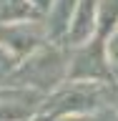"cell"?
Returning <instances> with one entry per match:
<instances>
[{
  "label": "cell",
  "mask_w": 118,
  "mask_h": 121,
  "mask_svg": "<svg viewBox=\"0 0 118 121\" xmlns=\"http://www.w3.org/2000/svg\"><path fill=\"white\" fill-rule=\"evenodd\" d=\"M111 66L106 58L103 38H90L88 43L78 45L73 60H68V78L70 81H108Z\"/></svg>",
  "instance_id": "obj_3"
},
{
  "label": "cell",
  "mask_w": 118,
  "mask_h": 121,
  "mask_svg": "<svg viewBox=\"0 0 118 121\" xmlns=\"http://www.w3.org/2000/svg\"><path fill=\"white\" fill-rule=\"evenodd\" d=\"M101 98V86L96 81H70L68 86H58L50 98H45L43 111L48 119L55 116H81L85 111H93Z\"/></svg>",
  "instance_id": "obj_2"
},
{
  "label": "cell",
  "mask_w": 118,
  "mask_h": 121,
  "mask_svg": "<svg viewBox=\"0 0 118 121\" xmlns=\"http://www.w3.org/2000/svg\"><path fill=\"white\" fill-rule=\"evenodd\" d=\"M50 121H88V119H83V116H55Z\"/></svg>",
  "instance_id": "obj_14"
},
{
  "label": "cell",
  "mask_w": 118,
  "mask_h": 121,
  "mask_svg": "<svg viewBox=\"0 0 118 121\" xmlns=\"http://www.w3.org/2000/svg\"><path fill=\"white\" fill-rule=\"evenodd\" d=\"M96 15H98V0H78L70 23L65 30V40L70 45L88 43L96 33Z\"/></svg>",
  "instance_id": "obj_5"
},
{
  "label": "cell",
  "mask_w": 118,
  "mask_h": 121,
  "mask_svg": "<svg viewBox=\"0 0 118 121\" xmlns=\"http://www.w3.org/2000/svg\"><path fill=\"white\" fill-rule=\"evenodd\" d=\"M106 58L111 66V73L118 76V25H116V33L111 35V40L106 43Z\"/></svg>",
  "instance_id": "obj_11"
},
{
  "label": "cell",
  "mask_w": 118,
  "mask_h": 121,
  "mask_svg": "<svg viewBox=\"0 0 118 121\" xmlns=\"http://www.w3.org/2000/svg\"><path fill=\"white\" fill-rule=\"evenodd\" d=\"M68 76V58L55 45H40L35 51L18 60L15 71L10 73L5 83L15 88L30 91H55Z\"/></svg>",
  "instance_id": "obj_1"
},
{
  "label": "cell",
  "mask_w": 118,
  "mask_h": 121,
  "mask_svg": "<svg viewBox=\"0 0 118 121\" xmlns=\"http://www.w3.org/2000/svg\"><path fill=\"white\" fill-rule=\"evenodd\" d=\"M28 3L35 8V13H48L53 5V0H28Z\"/></svg>",
  "instance_id": "obj_13"
},
{
  "label": "cell",
  "mask_w": 118,
  "mask_h": 121,
  "mask_svg": "<svg viewBox=\"0 0 118 121\" xmlns=\"http://www.w3.org/2000/svg\"><path fill=\"white\" fill-rule=\"evenodd\" d=\"M78 0H53L50 10H48V20L43 23L45 25V35L58 40V38H65L68 23H70V15H73Z\"/></svg>",
  "instance_id": "obj_7"
},
{
  "label": "cell",
  "mask_w": 118,
  "mask_h": 121,
  "mask_svg": "<svg viewBox=\"0 0 118 121\" xmlns=\"http://www.w3.org/2000/svg\"><path fill=\"white\" fill-rule=\"evenodd\" d=\"M33 121H50V119H45V116H38V119H33Z\"/></svg>",
  "instance_id": "obj_15"
},
{
  "label": "cell",
  "mask_w": 118,
  "mask_h": 121,
  "mask_svg": "<svg viewBox=\"0 0 118 121\" xmlns=\"http://www.w3.org/2000/svg\"><path fill=\"white\" fill-rule=\"evenodd\" d=\"M35 8L28 0H0V25L5 23H18V20H33Z\"/></svg>",
  "instance_id": "obj_8"
},
{
  "label": "cell",
  "mask_w": 118,
  "mask_h": 121,
  "mask_svg": "<svg viewBox=\"0 0 118 121\" xmlns=\"http://www.w3.org/2000/svg\"><path fill=\"white\" fill-rule=\"evenodd\" d=\"M116 25H118V0H98V15H96L98 38L116 30Z\"/></svg>",
  "instance_id": "obj_9"
},
{
  "label": "cell",
  "mask_w": 118,
  "mask_h": 121,
  "mask_svg": "<svg viewBox=\"0 0 118 121\" xmlns=\"http://www.w3.org/2000/svg\"><path fill=\"white\" fill-rule=\"evenodd\" d=\"M38 106H40L38 91L13 86L8 93L0 96V121H23L28 116H33V111Z\"/></svg>",
  "instance_id": "obj_6"
},
{
  "label": "cell",
  "mask_w": 118,
  "mask_h": 121,
  "mask_svg": "<svg viewBox=\"0 0 118 121\" xmlns=\"http://www.w3.org/2000/svg\"><path fill=\"white\" fill-rule=\"evenodd\" d=\"M88 121H118V108H98Z\"/></svg>",
  "instance_id": "obj_12"
},
{
  "label": "cell",
  "mask_w": 118,
  "mask_h": 121,
  "mask_svg": "<svg viewBox=\"0 0 118 121\" xmlns=\"http://www.w3.org/2000/svg\"><path fill=\"white\" fill-rule=\"evenodd\" d=\"M45 25L40 20H18V23H5L0 25V43L5 45L8 51L18 56V58H25L30 53L40 48L45 40Z\"/></svg>",
  "instance_id": "obj_4"
},
{
  "label": "cell",
  "mask_w": 118,
  "mask_h": 121,
  "mask_svg": "<svg viewBox=\"0 0 118 121\" xmlns=\"http://www.w3.org/2000/svg\"><path fill=\"white\" fill-rule=\"evenodd\" d=\"M18 60H20L18 56H13L5 45L0 43V83H5L8 78H10V73H13L15 66H18Z\"/></svg>",
  "instance_id": "obj_10"
}]
</instances>
